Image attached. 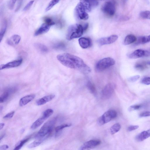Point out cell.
Wrapping results in <instances>:
<instances>
[{"mask_svg":"<svg viewBox=\"0 0 150 150\" xmlns=\"http://www.w3.org/2000/svg\"><path fill=\"white\" fill-rule=\"evenodd\" d=\"M55 97L54 94H51L45 96L40 98L36 101V104L38 106H41L46 104V103L52 100Z\"/></svg>","mask_w":150,"mask_h":150,"instance_id":"obj_13","label":"cell"},{"mask_svg":"<svg viewBox=\"0 0 150 150\" xmlns=\"http://www.w3.org/2000/svg\"><path fill=\"white\" fill-rule=\"evenodd\" d=\"M14 90V89L11 88L6 90L0 97V103H3L5 102L8 98L10 94L13 92Z\"/></svg>","mask_w":150,"mask_h":150,"instance_id":"obj_19","label":"cell"},{"mask_svg":"<svg viewBox=\"0 0 150 150\" xmlns=\"http://www.w3.org/2000/svg\"><path fill=\"white\" fill-rule=\"evenodd\" d=\"M103 12L109 17L114 15L116 11V4L114 1H110L106 2L102 8Z\"/></svg>","mask_w":150,"mask_h":150,"instance_id":"obj_6","label":"cell"},{"mask_svg":"<svg viewBox=\"0 0 150 150\" xmlns=\"http://www.w3.org/2000/svg\"><path fill=\"white\" fill-rule=\"evenodd\" d=\"M42 142V140L41 139H38L34 141L31 144L29 145L28 146L29 148H32L35 147L40 145Z\"/></svg>","mask_w":150,"mask_h":150,"instance_id":"obj_29","label":"cell"},{"mask_svg":"<svg viewBox=\"0 0 150 150\" xmlns=\"http://www.w3.org/2000/svg\"><path fill=\"white\" fill-rule=\"evenodd\" d=\"M51 26L45 23H43L35 32L34 36H38L47 32Z\"/></svg>","mask_w":150,"mask_h":150,"instance_id":"obj_12","label":"cell"},{"mask_svg":"<svg viewBox=\"0 0 150 150\" xmlns=\"http://www.w3.org/2000/svg\"><path fill=\"white\" fill-rule=\"evenodd\" d=\"M100 1H106V0H100Z\"/></svg>","mask_w":150,"mask_h":150,"instance_id":"obj_51","label":"cell"},{"mask_svg":"<svg viewBox=\"0 0 150 150\" xmlns=\"http://www.w3.org/2000/svg\"><path fill=\"white\" fill-rule=\"evenodd\" d=\"M150 137V129L147 131H143L136 137V140L138 142H141Z\"/></svg>","mask_w":150,"mask_h":150,"instance_id":"obj_16","label":"cell"},{"mask_svg":"<svg viewBox=\"0 0 150 150\" xmlns=\"http://www.w3.org/2000/svg\"><path fill=\"white\" fill-rule=\"evenodd\" d=\"M137 38L133 34H130L127 36L125 38L124 44L125 45H128L135 42Z\"/></svg>","mask_w":150,"mask_h":150,"instance_id":"obj_20","label":"cell"},{"mask_svg":"<svg viewBox=\"0 0 150 150\" xmlns=\"http://www.w3.org/2000/svg\"><path fill=\"white\" fill-rule=\"evenodd\" d=\"M145 66L144 65L141 64H137L135 66L136 69L139 71L143 70L145 69Z\"/></svg>","mask_w":150,"mask_h":150,"instance_id":"obj_42","label":"cell"},{"mask_svg":"<svg viewBox=\"0 0 150 150\" xmlns=\"http://www.w3.org/2000/svg\"><path fill=\"white\" fill-rule=\"evenodd\" d=\"M44 20L45 23L52 26L56 24V22L50 17H46L44 18Z\"/></svg>","mask_w":150,"mask_h":150,"instance_id":"obj_31","label":"cell"},{"mask_svg":"<svg viewBox=\"0 0 150 150\" xmlns=\"http://www.w3.org/2000/svg\"><path fill=\"white\" fill-rule=\"evenodd\" d=\"M17 0H10L8 3V7L9 9L12 10L13 9Z\"/></svg>","mask_w":150,"mask_h":150,"instance_id":"obj_37","label":"cell"},{"mask_svg":"<svg viewBox=\"0 0 150 150\" xmlns=\"http://www.w3.org/2000/svg\"><path fill=\"white\" fill-rule=\"evenodd\" d=\"M148 64L150 65V62H149Z\"/></svg>","mask_w":150,"mask_h":150,"instance_id":"obj_52","label":"cell"},{"mask_svg":"<svg viewBox=\"0 0 150 150\" xmlns=\"http://www.w3.org/2000/svg\"><path fill=\"white\" fill-rule=\"evenodd\" d=\"M150 42V35L139 37L137 40L136 44L139 45L146 44Z\"/></svg>","mask_w":150,"mask_h":150,"instance_id":"obj_22","label":"cell"},{"mask_svg":"<svg viewBox=\"0 0 150 150\" xmlns=\"http://www.w3.org/2000/svg\"><path fill=\"white\" fill-rule=\"evenodd\" d=\"M9 147L7 145H3L0 146V150H5L8 149Z\"/></svg>","mask_w":150,"mask_h":150,"instance_id":"obj_46","label":"cell"},{"mask_svg":"<svg viewBox=\"0 0 150 150\" xmlns=\"http://www.w3.org/2000/svg\"><path fill=\"white\" fill-rule=\"evenodd\" d=\"M146 52L143 50L139 49L136 50L134 52L129 55V57L131 59H136L145 56Z\"/></svg>","mask_w":150,"mask_h":150,"instance_id":"obj_15","label":"cell"},{"mask_svg":"<svg viewBox=\"0 0 150 150\" xmlns=\"http://www.w3.org/2000/svg\"><path fill=\"white\" fill-rule=\"evenodd\" d=\"M58 1H59L60 0H58Z\"/></svg>","mask_w":150,"mask_h":150,"instance_id":"obj_53","label":"cell"},{"mask_svg":"<svg viewBox=\"0 0 150 150\" xmlns=\"http://www.w3.org/2000/svg\"><path fill=\"white\" fill-rule=\"evenodd\" d=\"M71 126V124H65L59 126L56 128L55 131L57 133H58L64 128Z\"/></svg>","mask_w":150,"mask_h":150,"instance_id":"obj_34","label":"cell"},{"mask_svg":"<svg viewBox=\"0 0 150 150\" xmlns=\"http://www.w3.org/2000/svg\"><path fill=\"white\" fill-rule=\"evenodd\" d=\"M15 113V111H13L10 112L7 114L3 117V118L5 119H9L12 118L14 116Z\"/></svg>","mask_w":150,"mask_h":150,"instance_id":"obj_40","label":"cell"},{"mask_svg":"<svg viewBox=\"0 0 150 150\" xmlns=\"http://www.w3.org/2000/svg\"><path fill=\"white\" fill-rule=\"evenodd\" d=\"M79 2L85 7L87 13L91 11L92 7L89 0H80Z\"/></svg>","mask_w":150,"mask_h":150,"instance_id":"obj_23","label":"cell"},{"mask_svg":"<svg viewBox=\"0 0 150 150\" xmlns=\"http://www.w3.org/2000/svg\"><path fill=\"white\" fill-rule=\"evenodd\" d=\"M101 143V141L99 140H91L85 143L81 147V149H89L99 145Z\"/></svg>","mask_w":150,"mask_h":150,"instance_id":"obj_10","label":"cell"},{"mask_svg":"<svg viewBox=\"0 0 150 150\" xmlns=\"http://www.w3.org/2000/svg\"><path fill=\"white\" fill-rule=\"evenodd\" d=\"M139 127L138 126H129L127 129L128 131L131 132L137 129Z\"/></svg>","mask_w":150,"mask_h":150,"instance_id":"obj_41","label":"cell"},{"mask_svg":"<svg viewBox=\"0 0 150 150\" xmlns=\"http://www.w3.org/2000/svg\"><path fill=\"white\" fill-rule=\"evenodd\" d=\"M87 85L90 92L95 95L96 94V91L95 86L92 82L90 81H88Z\"/></svg>","mask_w":150,"mask_h":150,"instance_id":"obj_25","label":"cell"},{"mask_svg":"<svg viewBox=\"0 0 150 150\" xmlns=\"http://www.w3.org/2000/svg\"><path fill=\"white\" fill-rule=\"evenodd\" d=\"M56 24L58 28H62L64 25V23L61 18L58 19L56 21Z\"/></svg>","mask_w":150,"mask_h":150,"instance_id":"obj_36","label":"cell"},{"mask_svg":"<svg viewBox=\"0 0 150 150\" xmlns=\"http://www.w3.org/2000/svg\"><path fill=\"white\" fill-rule=\"evenodd\" d=\"M83 26L81 24H75L70 26L68 30L66 38L69 40L81 37L84 32Z\"/></svg>","mask_w":150,"mask_h":150,"instance_id":"obj_2","label":"cell"},{"mask_svg":"<svg viewBox=\"0 0 150 150\" xmlns=\"http://www.w3.org/2000/svg\"><path fill=\"white\" fill-rule=\"evenodd\" d=\"M35 46L38 51L42 53H46L48 51L47 47L46 46L42 44L36 43L35 44Z\"/></svg>","mask_w":150,"mask_h":150,"instance_id":"obj_24","label":"cell"},{"mask_svg":"<svg viewBox=\"0 0 150 150\" xmlns=\"http://www.w3.org/2000/svg\"><path fill=\"white\" fill-rule=\"evenodd\" d=\"M115 86L113 83L107 85L102 90L101 96L104 99H107L111 98L114 91Z\"/></svg>","mask_w":150,"mask_h":150,"instance_id":"obj_7","label":"cell"},{"mask_svg":"<svg viewBox=\"0 0 150 150\" xmlns=\"http://www.w3.org/2000/svg\"><path fill=\"white\" fill-rule=\"evenodd\" d=\"M53 113L54 111L53 109H48L43 112L42 116L46 119L51 116Z\"/></svg>","mask_w":150,"mask_h":150,"instance_id":"obj_30","label":"cell"},{"mask_svg":"<svg viewBox=\"0 0 150 150\" xmlns=\"http://www.w3.org/2000/svg\"><path fill=\"white\" fill-rule=\"evenodd\" d=\"M118 38V37L117 35H112L110 36L100 38L98 40L97 42L99 46H101L112 44L116 41Z\"/></svg>","mask_w":150,"mask_h":150,"instance_id":"obj_9","label":"cell"},{"mask_svg":"<svg viewBox=\"0 0 150 150\" xmlns=\"http://www.w3.org/2000/svg\"><path fill=\"white\" fill-rule=\"evenodd\" d=\"M46 119L42 116L40 118L32 124L31 128L33 130L36 129L40 126L46 120Z\"/></svg>","mask_w":150,"mask_h":150,"instance_id":"obj_21","label":"cell"},{"mask_svg":"<svg viewBox=\"0 0 150 150\" xmlns=\"http://www.w3.org/2000/svg\"><path fill=\"white\" fill-rule=\"evenodd\" d=\"M79 44L82 48H87L91 46V40L88 38H81L79 40Z\"/></svg>","mask_w":150,"mask_h":150,"instance_id":"obj_17","label":"cell"},{"mask_svg":"<svg viewBox=\"0 0 150 150\" xmlns=\"http://www.w3.org/2000/svg\"><path fill=\"white\" fill-rule=\"evenodd\" d=\"M75 12L79 19L82 20H87L89 18V16L85 7L79 2L75 8Z\"/></svg>","mask_w":150,"mask_h":150,"instance_id":"obj_8","label":"cell"},{"mask_svg":"<svg viewBox=\"0 0 150 150\" xmlns=\"http://www.w3.org/2000/svg\"><path fill=\"white\" fill-rule=\"evenodd\" d=\"M115 63L114 59L111 57H106L99 61L95 66L96 71L101 72L108 68L114 65Z\"/></svg>","mask_w":150,"mask_h":150,"instance_id":"obj_3","label":"cell"},{"mask_svg":"<svg viewBox=\"0 0 150 150\" xmlns=\"http://www.w3.org/2000/svg\"><path fill=\"white\" fill-rule=\"evenodd\" d=\"M55 120L53 119L46 123L40 129L36 137L41 139L50 133L55 124Z\"/></svg>","mask_w":150,"mask_h":150,"instance_id":"obj_4","label":"cell"},{"mask_svg":"<svg viewBox=\"0 0 150 150\" xmlns=\"http://www.w3.org/2000/svg\"><path fill=\"white\" fill-rule=\"evenodd\" d=\"M0 108H0V110H1V112L3 110V106H1Z\"/></svg>","mask_w":150,"mask_h":150,"instance_id":"obj_49","label":"cell"},{"mask_svg":"<svg viewBox=\"0 0 150 150\" xmlns=\"http://www.w3.org/2000/svg\"><path fill=\"white\" fill-rule=\"evenodd\" d=\"M121 128V125L119 123H116L111 127L110 130L111 134L113 135L118 132Z\"/></svg>","mask_w":150,"mask_h":150,"instance_id":"obj_26","label":"cell"},{"mask_svg":"<svg viewBox=\"0 0 150 150\" xmlns=\"http://www.w3.org/2000/svg\"><path fill=\"white\" fill-rule=\"evenodd\" d=\"M141 106L140 105H134L130 106L128 108V111L130 112L136 110L140 108Z\"/></svg>","mask_w":150,"mask_h":150,"instance_id":"obj_35","label":"cell"},{"mask_svg":"<svg viewBox=\"0 0 150 150\" xmlns=\"http://www.w3.org/2000/svg\"><path fill=\"white\" fill-rule=\"evenodd\" d=\"M35 97V95L34 94L28 95L22 98L20 100L19 102V106H23L31 102L34 99Z\"/></svg>","mask_w":150,"mask_h":150,"instance_id":"obj_14","label":"cell"},{"mask_svg":"<svg viewBox=\"0 0 150 150\" xmlns=\"http://www.w3.org/2000/svg\"><path fill=\"white\" fill-rule=\"evenodd\" d=\"M34 2V1H32L29 2L24 8L23 11H27L32 5Z\"/></svg>","mask_w":150,"mask_h":150,"instance_id":"obj_39","label":"cell"},{"mask_svg":"<svg viewBox=\"0 0 150 150\" xmlns=\"http://www.w3.org/2000/svg\"><path fill=\"white\" fill-rule=\"evenodd\" d=\"M89 1L92 7H96L98 5V2L97 0H89Z\"/></svg>","mask_w":150,"mask_h":150,"instance_id":"obj_45","label":"cell"},{"mask_svg":"<svg viewBox=\"0 0 150 150\" xmlns=\"http://www.w3.org/2000/svg\"><path fill=\"white\" fill-rule=\"evenodd\" d=\"M65 47V43L62 42L57 43L53 46V48L57 50H63Z\"/></svg>","mask_w":150,"mask_h":150,"instance_id":"obj_28","label":"cell"},{"mask_svg":"<svg viewBox=\"0 0 150 150\" xmlns=\"http://www.w3.org/2000/svg\"><path fill=\"white\" fill-rule=\"evenodd\" d=\"M29 139V138H27L20 141L17 144L14 149L19 150L28 141Z\"/></svg>","mask_w":150,"mask_h":150,"instance_id":"obj_32","label":"cell"},{"mask_svg":"<svg viewBox=\"0 0 150 150\" xmlns=\"http://www.w3.org/2000/svg\"><path fill=\"white\" fill-rule=\"evenodd\" d=\"M21 37L18 35H15L12 36L7 40V42L10 45H17L19 44L21 40Z\"/></svg>","mask_w":150,"mask_h":150,"instance_id":"obj_18","label":"cell"},{"mask_svg":"<svg viewBox=\"0 0 150 150\" xmlns=\"http://www.w3.org/2000/svg\"><path fill=\"white\" fill-rule=\"evenodd\" d=\"M139 77L140 76L139 75H135L130 78L129 79V81L130 82H134L137 81Z\"/></svg>","mask_w":150,"mask_h":150,"instance_id":"obj_43","label":"cell"},{"mask_svg":"<svg viewBox=\"0 0 150 150\" xmlns=\"http://www.w3.org/2000/svg\"><path fill=\"white\" fill-rule=\"evenodd\" d=\"M58 60L64 66L78 70L84 74H88L91 69L80 57L71 54L64 53L57 56Z\"/></svg>","mask_w":150,"mask_h":150,"instance_id":"obj_1","label":"cell"},{"mask_svg":"<svg viewBox=\"0 0 150 150\" xmlns=\"http://www.w3.org/2000/svg\"><path fill=\"white\" fill-rule=\"evenodd\" d=\"M5 125V124L3 123H1L0 124V130H1L3 128Z\"/></svg>","mask_w":150,"mask_h":150,"instance_id":"obj_48","label":"cell"},{"mask_svg":"<svg viewBox=\"0 0 150 150\" xmlns=\"http://www.w3.org/2000/svg\"><path fill=\"white\" fill-rule=\"evenodd\" d=\"M22 1H20L19 2V4L18 5V6L17 7V8L16 9V11H18V10L20 8V7L22 5Z\"/></svg>","mask_w":150,"mask_h":150,"instance_id":"obj_47","label":"cell"},{"mask_svg":"<svg viewBox=\"0 0 150 150\" xmlns=\"http://www.w3.org/2000/svg\"><path fill=\"white\" fill-rule=\"evenodd\" d=\"M4 136H5V135H3L2 136H1V138H1V139H1V141L2 139H3V137Z\"/></svg>","mask_w":150,"mask_h":150,"instance_id":"obj_50","label":"cell"},{"mask_svg":"<svg viewBox=\"0 0 150 150\" xmlns=\"http://www.w3.org/2000/svg\"><path fill=\"white\" fill-rule=\"evenodd\" d=\"M7 27V23L6 21L4 20L3 22L2 26L1 31V35H0V39H1V42L6 32Z\"/></svg>","mask_w":150,"mask_h":150,"instance_id":"obj_27","label":"cell"},{"mask_svg":"<svg viewBox=\"0 0 150 150\" xmlns=\"http://www.w3.org/2000/svg\"><path fill=\"white\" fill-rule=\"evenodd\" d=\"M22 61L23 59L21 58L6 64L2 65L0 66V69L2 70L18 67L22 64Z\"/></svg>","mask_w":150,"mask_h":150,"instance_id":"obj_11","label":"cell"},{"mask_svg":"<svg viewBox=\"0 0 150 150\" xmlns=\"http://www.w3.org/2000/svg\"><path fill=\"white\" fill-rule=\"evenodd\" d=\"M140 117H146L150 116V112H143L139 114Z\"/></svg>","mask_w":150,"mask_h":150,"instance_id":"obj_44","label":"cell"},{"mask_svg":"<svg viewBox=\"0 0 150 150\" xmlns=\"http://www.w3.org/2000/svg\"><path fill=\"white\" fill-rule=\"evenodd\" d=\"M116 111L114 110H109L105 112L98 119V124L100 125H102L110 122L117 116Z\"/></svg>","mask_w":150,"mask_h":150,"instance_id":"obj_5","label":"cell"},{"mask_svg":"<svg viewBox=\"0 0 150 150\" xmlns=\"http://www.w3.org/2000/svg\"><path fill=\"white\" fill-rule=\"evenodd\" d=\"M142 83L148 85H150V77H146L143 78L142 81Z\"/></svg>","mask_w":150,"mask_h":150,"instance_id":"obj_38","label":"cell"},{"mask_svg":"<svg viewBox=\"0 0 150 150\" xmlns=\"http://www.w3.org/2000/svg\"><path fill=\"white\" fill-rule=\"evenodd\" d=\"M141 18L150 19V11H145L141 12L139 14Z\"/></svg>","mask_w":150,"mask_h":150,"instance_id":"obj_33","label":"cell"}]
</instances>
